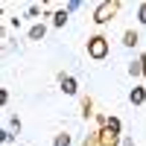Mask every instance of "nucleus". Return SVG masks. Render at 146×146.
Masks as SVG:
<instances>
[{
  "mask_svg": "<svg viewBox=\"0 0 146 146\" xmlns=\"http://www.w3.org/2000/svg\"><path fill=\"white\" fill-rule=\"evenodd\" d=\"M137 21H140V23H146V3H140V6H137Z\"/></svg>",
  "mask_w": 146,
  "mask_h": 146,
  "instance_id": "obj_12",
  "label": "nucleus"
},
{
  "mask_svg": "<svg viewBox=\"0 0 146 146\" xmlns=\"http://www.w3.org/2000/svg\"><path fill=\"white\" fill-rule=\"evenodd\" d=\"M82 146H100V143H96V135H88V137H85V143Z\"/></svg>",
  "mask_w": 146,
  "mask_h": 146,
  "instance_id": "obj_14",
  "label": "nucleus"
},
{
  "mask_svg": "<svg viewBox=\"0 0 146 146\" xmlns=\"http://www.w3.org/2000/svg\"><path fill=\"white\" fill-rule=\"evenodd\" d=\"M62 91H64L67 96H73V94L79 91V85H76V79H73V76H62Z\"/></svg>",
  "mask_w": 146,
  "mask_h": 146,
  "instance_id": "obj_6",
  "label": "nucleus"
},
{
  "mask_svg": "<svg viewBox=\"0 0 146 146\" xmlns=\"http://www.w3.org/2000/svg\"><path fill=\"white\" fill-rule=\"evenodd\" d=\"M91 108H94V102H91V96H85V100H82V117H85V120H88V117L94 114Z\"/></svg>",
  "mask_w": 146,
  "mask_h": 146,
  "instance_id": "obj_10",
  "label": "nucleus"
},
{
  "mask_svg": "<svg viewBox=\"0 0 146 146\" xmlns=\"http://www.w3.org/2000/svg\"><path fill=\"white\" fill-rule=\"evenodd\" d=\"M6 100H9V94H6V91H3V88H0V105H3V102H6Z\"/></svg>",
  "mask_w": 146,
  "mask_h": 146,
  "instance_id": "obj_18",
  "label": "nucleus"
},
{
  "mask_svg": "<svg viewBox=\"0 0 146 146\" xmlns=\"http://www.w3.org/2000/svg\"><path fill=\"white\" fill-rule=\"evenodd\" d=\"M44 35H47V27H44V23H35V27L29 29V41H41Z\"/></svg>",
  "mask_w": 146,
  "mask_h": 146,
  "instance_id": "obj_7",
  "label": "nucleus"
},
{
  "mask_svg": "<svg viewBox=\"0 0 146 146\" xmlns=\"http://www.w3.org/2000/svg\"><path fill=\"white\" fill-rule=\"evenodd\" d=\"M96 143H100V146H117L120 137L111 135V131H105V129H100V131H96Z\"/></svg>",
  "mask_w": 146,
  "mask_h": 146,
  "instance_id": "obj_3",
  "label": "nucleus"
},
{
  "mask_svg": "<svg viewBox=\"0 0 146 146\" xmlns=\"http://www.w3.org/2000/svg\"><path fill=\"white\" fill-rule=\"evenodd\" d=\"M64 23H67V9H62V12L53 15V27H64Z\"/></svg>",
  "mask_w": 146,
  "mask_h": 146,
  "instance_id": "obj_9",
  "label": "nucleus"
},
{
  "mask_svg": "<svg viewBox=\"0 0 146 146\" xmlns=\"http://www.w3.org/2000/svg\"><path fill=\"white\" fill-rule=\"evenodd\" d=\"M137 41H140V38H137L135 29H126V32H123V44H126V47H135Z\"/></svg>",
  "mask_w": 146,
  "mask_h": 146,
  "instance_id": "obj_8",
  "label": "nucleus"
},
{
  "mask_svg": "<svg viewBox=\"0 0 146 146\" xmlns=\"http://www.w3.org/2000/svg\"><path fill=\"white\" fill-rule=\"evenodd\" d=\"M56 146H70V135H58L56 137Z\"/></svg>",
  "mask_w": 146,
  "mask_h": 146,
  "instance_id": "obj_11",
  "label": "nucleus"
},
{
  "mask_svg": "<svg viewBox=\"0 0 146 146\" xmlns=\"http://www.w3.org/2000/svg\"><path fill=\"white\" fill-rule=\"evenodd\" d=\"M102 129L120 137V129H123V123H120V117H105V126H102Z\"/></svg>",
  "mask_w": 146,
  "mask_h": 146,
  "instance_id": "obj_5",
  "label": "nucleus"
},
{
  "mask_svg": "<svg viewBox=\"0 0 146 146\" xmlns=\"http://www.w3.org/2000/svg\"><path fill=\"white\" fill-rule=\"evenodd\" d=\"M88 56L94 58V62H102V58L108 56V38L105 35H91L88 38Z\"/></svg>",
  "mask_w": 146,
  "mask_h": 146,
  "instance_id": "obj_1",
  "label": "nucleus"
},
{
  "mask_svg": "<svg viewBox=\"0 0 146 146\" xmlns=\"http://www.w3.org/2000/svg\"><path fill=\"white\" fill-rule=\"evenodd\" d=\"M12 140V135H9V131H3V129H0V143H9Z\"/></svg>",
  "mask_w": 146,
  "mask_h": 146,
  "instance_id": "obj_15",
  "label": "nucleus"
},
{
  "mask_svg": "<svg viewBox=\"0 0 146 146\" xmlns=\"http://www.w3.org/2000/svg\"><path fill=\"white\" fill-rule=\"evenodd\" d=\"M117 9H120L117 0H102V3L94 9V23H108V21L117 15Z\"/></svg>",
  "mask_w": 146,
  "mask_h": 146,
  "instance_id": "obj_2",
  "label": "nucleus"
},
{
  "mask_svg": "<svg viewBox=\"0 0 146 146\" xmlns=\"http://www.w3.org/2000/svg\"><path fill=\"white\" fill-rule=\"evenodd\" d=\"M129 102H131V105H143V102H146V88H143V85H135V88H131Z\"/></svg>",
  "mask_w": 146,
  "mask_h": 146,
  "instance_id": "obj_4",
  "label": "nucleus"
},
{
  "mask_svg": "<svg viewBox=\"0 0 146 146\" xmlns=\"http://www.w3.org/2000/svg\"><path fill=\"white\" fill-rule=\"evenodd\" d=\"M140 76H146V53L140 56Z\"/></svg>",
  "mask_w": 146,
  "mask_h": 146,
  "instance_id": "obj_17",
  "label": "nucleus"
},
{
  "mask_svg": "<svg viewBox=\"0 0 146 146\" xmlns=\"http://www.w3.org/2000/svg\"><path fill=\"white\" fill-rule=\"evenodd\" d=\"M129 73H131V76H140V62H131L129 64Z\"/></svg>",
  "mask_w": 146,
  "mask_h": 146,
  "instance_id": "obj_13",
  "label": "nucleus"
},
{
  "mask_svg": "<svg viewBox=\"0 0 146 146\" xmlns=\"http://www.w3.org/2000/svg\"><path fill=\"white\" fill-rule=\"evenodd\" d=\"M38 12H41L38 6H29V9H27V18H35V15H38Z\"/></svg>",
  "mask_w": 146,
  "mask_h": 146,
  "instance_id": "obj_16",
  "label": "nucleus"
}]
</instances>
